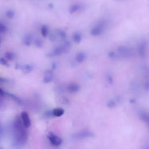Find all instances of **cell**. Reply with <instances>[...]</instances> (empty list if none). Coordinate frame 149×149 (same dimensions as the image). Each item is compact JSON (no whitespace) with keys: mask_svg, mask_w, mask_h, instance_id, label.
<instances>
[{"mask_svg":"<svg viewBox=\"0 0 149 149\" xmlns=\"http://www.w3.org/2000/svg\"><path fill=\"white\" fill-rule=\"evenodd\" d=\"M86 58V54L83 52V51H80L78 52L74 57V59L76 62L77 63H82L84 61V60Z\"/></svg>","mask_w":149,"mask_h":149,"instance_id":"obj_13","label":"cell"},{"mask_svg":"<svg viewBox=\"0 0 149 149\" xmlns=\"http://www.w3.org/2000/svg\"><path fill=\"white\" fill-rule=\"evenodd\" d=\"M71 43L69 41H65L62 44L55 47L51 51L47 54V57L52 58L66 54L71 49Z\"/></svg>","mask_w":149,"mask_h":149,"instance_id":"obj_2","label":"cell"},{"mask_svg":"<svg viewBox=\"0 0 149 149\" xmlns=\"http://www.w3.org/2000/svg\"><path fill=\"white\" fill-rule=\"evenodd\" d=\"M47 138L51 144L54 147H58L61 146L63 142V140L61 137L52 132L49 133L47 136Z\"/></svg>","mask_w":149,"mask_h":149,"instance_id":"obj_6","label":"cell"},{"mask_svg":"<svg viewBox=\"0 0 149 149\" xmlns=\"http://www.w3.org/2000/svg\"><path fill=\"white\" fill-rule=\"evenodd\" d=\"M52 112L54 116L61 117L64 114L65 110L61 108H55L54 109H52Z\"/></svg>","mask_w":149,"mask_h":149,"instance_id":"obj_15","label":"cell"},{"mask_svg":"<svg viewBox=\"0 0 149 149\" xmlns=\"http://www.w3.org/2000/svg\"><path fill=\"white\" fill-rule=\"evenodd\" d=\"M9 83V80L5 78L0 77V83Z\"/></svg>","mask_w":149,"mask_h":149,"instance_id":"obj_33","label":"cell"},{"mask_svg":"<svg viewBox=\"0 0 149 149\" xmlns=\"http://www.w3.org/2000/svg\"><path fill=\"white\" fill-rule=\"evenodd\" d=\"M108 26V21L106 19L99 20L90 30V34L93 36H99L104 33Z\"/></svg>","mask_w":149,"mask_h":149,"instance_id":"obj_3","label":"cell"},{"mask_svg":"<svg viewBox=\"0 0 149 149\" xmlns=\"http://www.w3.org/2000/svg\"><path fill=\"white\" fill-rule=\"evenodd\" d=\"M15 12L12 9H8V10L6 11V13H5L6 16L10 19L13 18V17L15 16Z\"/></svg>","mask_w":149,"mask_h":149,"instance_id":"obj_24","label":"cell"},{"mask_svg":"<svg viewBox=\"0 0 149 149\" xmlns=\"http://www.w3.org/2000/svg\"><path fill=\"white\" fill-rule=\"evenodd\" d=\"M20 118L23 125L26 128H29L31 126V120L29 113L26 111H22L20 113Z\"/></svg>","mask_w":149,"mask_h":149,"instance_id":"obj_8","label":"cell"},{"mask_svg":"<svg viewBox=\"0 0 149 149\" xmlns=\"http://www.w3.org/2000/svg\"><path fill=\"white\" fill-rule=\"evenodd\" d=\"M24 127L20 117L16 116L12 124L13 140L15 145L18 147L26 144L28 139V133Z\"/></svg>","mask_w":149,"mask_h":149,"instance_id":"obj_1","label":"cell"},{"mask_svg":"<svg viewBox=\"0 0 149 149\" xmlns=\"http://www.w3.org/2000/svg\"><path fill=\"white\" fill-rule=\"evenodd\" d=\"M118 102L116 101V100L111 99L108 100L107 102V106L109 108H113L117 105Z\"/></svg>","mask_w":149,"mask_h":149,"instance_id":"obj_22","label":"cell"},{"mask_svg":"<svg viewBox=\"0 0 149 149\" xmlns=\"http://www.w3.org/2000/svg\"><path fill=\"white\" fill-rule=\"evenodd\" d=\"M55 33L56 34L57 36L59 37L62 39H65L66 37V34L65 31L62 29H56L55 30Z\"/></svg>","mask_w":149,"mask_h":149,"instance_id":"obj_21","label":"cell"},{"mask_svg":"<svg viewBox=\"0 0 149 149\" xmlns=\"http://www.w3.org/2000/svg\"><path fill=\"white\" fill-rule=\"evenodd\" d=\"M33 41V36L31 34H26L23 37V42L26 46H30Z\"/></svg>","mask_w":149,"mask_h":149,"instance_id":"obj_14","label":"cell"},{"mask_svg":"<svg viewBox=\"0 0 149 149\" xmlns=\"http://www.w3.org/2000/svg\"><path fill=\"white\" fill-rule=\"evenodd\" d=\"M56 38H57V35L55 33H52L49 36V40L51 41H55L56 40Z\"/></svg>","mask_w":149,"mask_h":149,"instance_id":"obj_29","label":"cell"},{"mask_svg":"<svg viewBox=\"0 0 149 149\" xmlns=\"http://www.w3.org/2000/svg\"><path fill=\"white\" fill-rule=\"evenodd\" d=\"M3 135V127L2 124L0 123V141Z\"/></svg>","mask_w":149,"mask_h":149,"instance_id":"obj_32","label":"cell"},{"mask_svg":"<svg viewBox=\"0 0 149 149\" xmlns=\"http://www.w3.org/2000/svg\"><path fill=\"white\" fill-rule=\"evenodd\" d=\"M147 42L146 40H141L137 46V53L138 55L141 57L144 58L146 56L147 52Z\"/></svg>","mask_w":149,"mask_h":149,"instance_id":"obj_7","label":"cell"},{"mask_svg":"<svg viewBox=\"0 0 149 149\" xmlns=\"http://www.w3.org/2000/svg\"><path fill=\"white\" fill-rule=\"evenodd\" d=\"M80 89V86L76 83H72L69 84L67 87L68 91L71 94H74L79 92Z\"/></svg>","mask_w":149,"mask_h":149,"instance_id":"obj_11","label":"cell"},{"mask_svg":"<svg viewBox=\"0 0 149 149\" xmlns=\"http://www.w3.org/2000/svg\"><path fill=\"white\" fill-rule=\"evenodd\" d=\"M85 6L83 3H75L74 4H72L70 8H69V12L70 13H74L77 12H80L81 10H83L84 9Z\"/></svg>","mask_w":149,"mask_h":149,"instance_id":"obj_9","label":"cell"},{"mask_svg":"<svg viewBox=\"0 0 149 149\" xmlns=\"http://www.w3.org/2000/svg\"><path fill=\"white\" fill-rule=\"evenodd\" d=\"M107 80L108 81V83L110 84H112L113 82V77L110 74H108L107 76Z\"/></svg>","mask_w":149,"mask_h":149,"instance_id":"obj_30","label":"cell"},{"mask_svg":"<svg viewBox=\"0 0 149 149\" xmlns=\"http://www.w3.org/2000/svg\"><path fill=\"white\" fill-rule=\"evenodd\" d=\"M44 116L46 118H51L52 116H54L53 115H52V111H46L45 112V113H44Z\"/></svg>","mask_w":149,"mask_h":149,"instance_id":"obj_31","label":"cell"},{"mask_svg":"<svg viewBox=\"0 0 149 149\" xmlns=\"http://www.w3.org/2000/svg\"><path fill=\"white\" fill-rule=\"evenodd\" d=\"M7 29L8 28L3 23L0 22V33H3L6 32L7 31Z\"/></svg>","mask_w":149,"mask_h":149,"instance_id":"obj_27","label":"cell"},{"mask_svg":"<svg viewBox=\"0 0 149 149\" xmlns=\"http://www.w3.org/2000/svg\"><path fill=\"white\" fill-rule=\"evenodd\" d=\"M34 45H36V47H38V48H41L42 46H43V42H42V41L39 38H36L34 40Z\"/></svg>","mask_w":149,"mask_h":149,"instance_id":"obj_25","label":"cell"},{"mask_svg":"<svg viewBox=\"0 0 149 149\" xmlns=\"http://www.w3.org/2000/svg\"><path fill=\"white\" fill-rule=\"evenodd\" d=\"M33 65L30 64H26L21 67V69L24 74H28L30 73L33 70Z\"/></svg>","mask_w":149,"mask_h":149,"instance_id":"obj_17","label":"cell"},{"mask_svg":"<svg viewBox=\"0 0 149 149\" xmlns=\"http://www.w3.org/2000/svg\"><path fill=\"white\" fill-rule=\"evenodd\" d=\"M108 57L111 59H115L116 58H118V55L116 52L113 51H110L108 53Z\"/></svg>","mask_w":149,"mask_h":149,"instance_id":"obj_26","label":"cell"},{"mask_svg":"<svg viewBox=\"0 0 149 149\" xmlns=\"http://www.w3.org/2000/svg\"><path fill=\"white\" fill-rule=\"evenodd\" d=\"M139 117L141 120L147 123L149 127V113L146 111H141L139 113Z\"/></svg>","mask_w":149,"mask_h":149,"instance_id":"obj_12","label":"cell"},{"mask_svg":"<svg viewBox=\"0 0 149 149\" xmlns=\"http://www.w3.org/2000/svg\"><path fill=\"white\" fill-rule=\"evenodd\" d=\"M0 64L2 65V66H6V67L9 66L8 61L6 59L3 58H0Z\"/></svg>","mask_w":149,"mask_h":149,"instance_id":"obj_28","label":"cell"},{"mask_svg":"<svg viewBox=\"0 0 149 149\" xmlns=\"http://www.w3.org/2000/svg\"><path fill=\"white\" fill-rule=\"evenodd\" d=\"M144 87V89L146 90V91H149V70L146 71Z\"/></svg>","mask_w":149,"mask_h":149,"instance_id":"obj_18","label":"cell"},{"mask_svg":"<svg viewBox=\"0 0 149 149\" xmlns=\"http://www.w3.org/2000/svg\"><path fill=\"white\" fill-rule=\"evenodd\" d=\"M94 136V133L88 130H81L74 133L72 137L74 140H81L88 138L93 137Z\"/></svg>","mask_w":149,"mask_h":149,"instance_id":"obj_5","label":"cell"},{"mask_svg":"<svg viewBox=\"0 0 149 149\" xmlns=\"http://www.w3.org/2000/svg\"><path fill=\"white\" fill-rule=\"evenodd\" d=\"M15 68H16V69H19V68H21V66H20V65L19 63H16Z\"/></svg>","mask_w":149,"mask_h":149,"instance_id":"obj_34","label":"cell"},{"mask_svg":"<svg viewBox=\"0 0 149 149\" xmlns=\"http://www.w3.org/2000/svg\"><path fill=\"white\" fill-rule=\"evenodd\" d=\"M5 57L6 58V59L8 61H13L15 58V55L13 52H10V51H8L6 52H5Z\"/></svg>","mask_w":149,"mask_h":149,"instance_id":"obj_23","label":"cell"},{"mask_svg":"<svg viewBox=\"0 0 149 149\" xmlns=\"http://www.w3.org/2000/svg\"><path fill=\"white\" fill-rule=\"evenodd\" d=\"M115 1H122V0H115Z\"/></svg>","mask_w":149,"mask_h":149,"instance_id":"obj_36","label":"cell"},{"mask_svg":"<svg viewBox=\"0 0 149 149\" xmlns=\"http://www.w3.org/2000/svg\"><path fill=\"white\" fill-rule=\"evenodd\" d=\"M5 96H7V97L12 98L13 100H14L15 101H16V102H17L19 104H21L22 103L21 100L18 97H17L16 95H15L13 94H12V93H10L5 91Z\"/></svg>","mask_w":149,"mask_h":149,"instance_id":"obj_19","label":"cell"},{"mask_svg":"<svg viewBox=\"0 0 149 149\" xmlns=\"http://www.w3.org/2000/svg\"><path fill=\"white\" fill-rule=\"evenodd\" d=\"M1 37L0 36V45H1Z\"/></svg>","mask_w":149,"mask_h":149,"instance_id":"obj_35","label":"cell"},{"mask_svg":"<svg viewBox=\"0 0 149 149\" xmlns=\"http://www.w3.org/2000/svg\"><path fill=\"white\" fill-rule=\"evenodd\" d=\"M54 73L51 70H47L44 73L43 77V82L44 83H48L54 80Z\"/></svg>","mask_w":149,"mask_h":149,"instance_id":"obj_10","label":"cell"},{"mask_svg":"<svg viewBox=\"0 0 149 149\" xmlns=\"http://www.w3.org/2000/svg\"><path fill=\"white\" fill-rule=\"evenodd\" d=\"M72 39L73 41L76 44H79L81 42L82 40V35L80 32L76 31L73 33L72 34Z\"/></svg>","mask_w":149,"mask_h":149,"instance_id":"obj_16","label":"cell"},{"mask_svg":"<svg viewBox=\"0 0 149 149\" xmlns=\"http://www.w3.org/2000/svg\"><path fill=\"white\" fill-rule=\"evenodd\" d=\"M118 58H129L134 55L133 49L128 46L121 45L119 46L116 49Z\"/></svg>","mask_w":149,"mask_h":149,"instance_id":"obj_4","label":"cell"},{"mask_svg":"<svg viewBox=\"0 0 149 149\" xmlns=\"http://www.w3.org/2000/svg\"><path fill=\"white\" fill-rule=\"evenodd\" d=\"M49 33V29L47 25H42L41 27V34L42 37H46Z\"/></svg>","mask_w":149,"mask_h":149,"instance_id":"obj_20","label":"cell"}]
</instances>
